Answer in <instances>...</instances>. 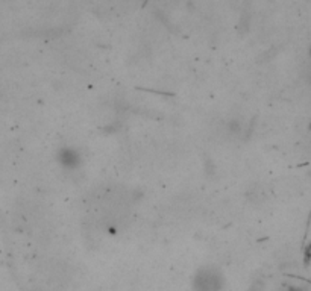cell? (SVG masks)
Here are the masks:
<instances>
[{
    "label": "cell",
    "mask_w": 311,
    "mask_h": 291,
    "mask_svg": "<svg viewBox=\"0 0 311 291\" xmlns=\"http://www.w3.org/2000/svg\"><path fill=\"white\" fill-rule=\"evenodd\" d=\"M222 287V281L219 276H216L211 272L202 273L196 279V288L197 291H219Z\"/></svg>",
    "instance_id": "cell-1"
},
{
    "label": "cell",
    "mask_w": 311,
    "mask_h": 291,
    "mask_svg": "<svg viewBox=\"0 0 311 291\" xmlns=\"http://www.w3.org/2000/svg\"><path fill=\"white\" fill-rule=\"evenodd\" d=\"M61 159H63V162H64L66 165H69V167H75L79 162L78 156H76L72 150H64L63 155H61Z\"/></svg>",
    "instance_id": "cell-2"
}]
</instances>
